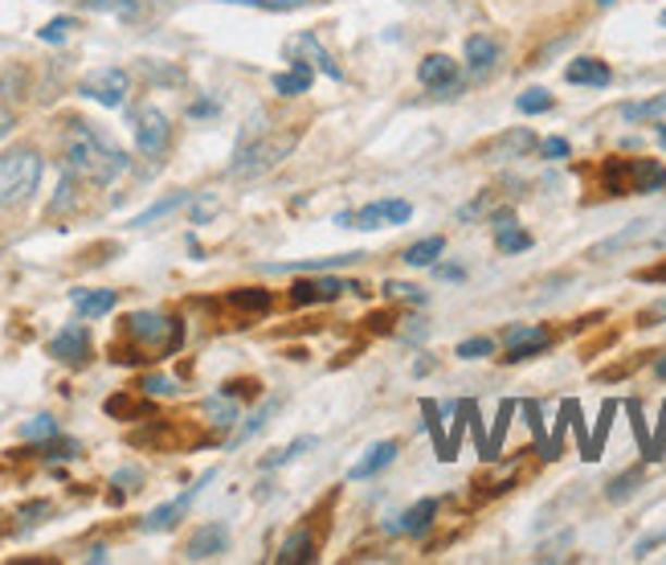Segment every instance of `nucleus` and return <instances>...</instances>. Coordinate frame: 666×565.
I'll return each instance as SVG.
<instances>
[{
    "label": "nucleus",
    "mask_w": 666,
    "mask_h": 565,
    "mask_svg": "<svg viewBox=\"0 0 666 565\" xmlns=\"http://www.w3.org/2000/svg\"><path fill=\"white\" fill-rule=\"evenodd\" d=\"M62 164L74 181L86 185H115L119 176L127 172V152L115 148L107 136H99L90 123H70L66 144H62Z\"/></svg>",
    "instance_id": "obj_1"
},
{
    "label": "nucleus",
    "mask_w": 666,
    "mask_h": 565,
    "mask_svg": "<svg viewBox=\"0 0 666 565\" xmlns=\"http://www.w3.org/2000/svg\"><path fill=\"white\" fill-rule=\"evenodd\" d=\"M262 123H267V115L258 111L254 123L237 139V156L230 164V176H237V181H254V176L270 172L274 164H283L286 156L295 152V144H299V132H267Z\"/></svg>",
    "instance_id": "obj_2"
},
{
    "label": "nucleus",
    "mask_w": 666,
    "mask_h": 565,
    "mask_svg": "<svg viewBox=\"0 0 666 565\" xmlns=\"http://www.w3.org/2000/svg\"><path fill=\"white\" fill-rule=\"evenodd\" d=\"M41 181V152L37 148H13L0 156V209L25 206Z\"/></svg>",
    "instance_id": "obj_3"
},
{
    "label": "nucleus",
    "mask_w": 666,
    "mask_h": 565,
    "mask_svg": "<svg viewBox=\"0 0 666 565\" xmlns=\"http://www.w3.org/2000/svg\"><path fill=\"white\" fill-rule=\"evenodd\" d=\"M605 185L621 197L626 193H658V188H666V169L658 160H609Z\"/></svg>",
    "instance_id": "obj_4"
},
{
    "label": "nucleus",
    "mask_w": 666,
    "mask_h": 565,
    "mask_svg": "<svg viewBox=\"0 0 666 565\" xmlns=\"http://www.w3.org/2000/svg\"><path fill=\"white\" fill-rule=\"evenodd\" d=\"M127 90H132V74L119 66L90 70L83 83H78V95H83V99H95L99 107H111V111L127 103Z\"/></svg>",
    "instance_id": "obj_5"
},
{
    "label": "nucleus",
    "mask_w": 666,
    "mask_h": 565,
    "mask_svg": "<svg viewBox=\"0 0 666 565\" xmlns=\"http://www.w3.org/2000/svg\"><path fill=\"white\" fill-rule=\"evenodd\" d=\"M135 144H139V152L144 156H164L168 144H172V123L160 107H139L135 111Z\"/></svg>",
    "instance_id": "obj_6"
},
{
    "label": "nucleus",
    "mask_w": 666,
    "mask_h": 565,
    "mask_svg": "<svg viewBox=\"0 0 666 565\" xmlns=\"http://www.w3.org/2000/svg\"><path fill=\"white\" fill-rule=\"evenodd\" d=\"M127 332H132L135 341L151 344V348H164V353H172L181 344V324L160 316V311H135L132 320H127Z\"/></svg>",
    "instance_id": "obj_7"
},
{
    "label": "nucleus",
    "mask_w": 666,
    "mask_h": 565,
    "mask_svg": "<svg viewBox=\"0 0 666 565\" xmlns=\"http://www.w3.org/2000/svg\"><path fill=\"white\" fill-rule=\"evenodd\" d=\"M283 53L291 58V62H303V66H311V70H319V74H328L332 83H340V78H344V70L335 66L332 53L319 46V37H316V34H295V37H286Z\"/></svg>",
    "instance_id": "obj_8"
},
{
    "label": "nucleus",
    "mask_w": 666,
    "mask_h": 565,
    "mask_svg": "<svg viewBox=\"0 0 666 565\" xmlns=\"http://www.w3.org/2000/svg\"><path fill=\"white\" fill-rule=\"evenodd\" d=\"M417 83L437 95H454L458 90V62L446 53H430L421 66H417Z\"/></svg>",
    "instance_id": "obj_9"
},
{
    "label": "nucleus",
    "mask_w": 666,
    "mask_h": 565,
    "mask_svg": "<svg viewBox=\"0 0 666 565\" xmlns=\"http://www.w3.org/2000/svg\"><path fill=\"white\" fill-rule=\"evenodd\" d=\"M230 549V529L225 525H200L193 537H188V545H184V557L188 562H213Z\"/></svg>",
    "instance_id": "obj_10"
},
{
    "label": "nucleus",
    "mask_w": 666,
    "mask_h": 565,
    "mask_svg": "<svg viewBox=\"0 0 666 565\" xmlns=\"http://www.w3.org/2000/svg\"><path fill=\"white\" fill-rule=\"evenodd\" d=\"M414 218V206L409 201H372L365 206L351 222L360 225V230H381V225H400Z\"/></svg>",
    "instance_id": "obj_11"
},
{
    "label": "nucleus",
    "mask_w": 666,
    "mask_h": 565,
    "mask_svg": "<svg viewBox=\"0 0 666 565\" xmlns=\"http://www.w3.org/2000/svg\"><path fill=\"white\" fill-rule=\"evenodd\" d=\"M209 476H213V471H209ZM209 476H205V480H209ZM205 480H200V483H205ZM200 483H197V488H188L184 496H176L172 504H160L156 513H148L144 520H139V529H144V532H164V529H172V525H176V520H181V516L188 513V504L197 500Z\"/></svg>",
    "instance_id": "obj_12"
},
{
    "label": "nucleus",
    "mask_w": 666,
    "mask_h": 565,
    "mask_svg": "<svg viewBox=\"0 0 666 565\" xmlns=\"http://www.w3.org/2000/svg\"><path fill=\"white\" fill-rule=\"evenodd\" d=\"M552 344V336L544 332V328H511L507 332V360H532L540 357L544 348Z\"/></svg>",
    "instance_id": "obj_13"
},
{
    "label": "nucleus",
    "mask_w": 666,
    "mask_h": 565,
    "mask_svg": "<svg viewBox=\"0 0 666 565\" xmlns=\"http://www.w3.org/2000/svg\"><path fill=\"white\" fill-rule=\"evenodd\" d=\"M50 357L66 360V365H83V360L90 357V336H86V328H78V324L62 328V332L50 341Z\"/></svg>",
    "instance_id": "obj_14"
},
{
    "label": "nucleus",
    "mask_w": 666,
    "mask_h": 565,
    "mask_svg": "<svg viewBox=\"0 0 666 565\" xmlns=\"http://www.w3.org/2000/svg\"><path fill=\"white\" fill-rule=\"evenodd\" d=\"M397 451H400V446L393 443V439H384V443H372L365 451V459L351 463V467H348V480H372L377 471H384L388 463L397 459Z\"/></svg>",
    "instance_id": "obj_15"
},
{
    "label": "nucleus",
    "mask_w": 666,
    "mask_h": 565,
    "mask_svg": "<svg viewBox=\"0 0 666 565\" xmlns=\"http://www.w3.org/2000/svg\"><path fill=\"white\" fill-rule=\"evenodd\" d=\"M654 234V222H633V225H626L621 234H614V238H605V242H597L593 250H589V258H609V255H617V250H630V246H642V242Z\"/></svg>",
    "instance_id": "obj_16"
},
{
    "label": "nucleus",
    "mask_w": 666,
    "mask_h": 565,
    "mask_svg": "<svg viewBox=\"0 0 666 565\" xmlns=\"http://www.w3.org/2000/svg\"><path fill=\"white\" fill-rule=\"evenodd\" d=\"M495 62H499V41L486 34H474L467 41V66L470 74H491L495 70Z\"/></svg>",
    "instance_id": "obj_17"
},
{
    "label": "nucleus",
    "mask_w": 666,
    "mask_h": 565,
    "mask_svg": "<svg viewBox=\"0 0 666 565\" xmlns=\"http://www.w3.org/2000/svg\"><path fill=\"white\" fill-rule=\"evenodd\" d=\"M495 242H499L503 255H519V250L532 246V238H528L523 230H516V213H511V209H499V213H495Z\"/></svg>",
    "instance_id": "obj_18"
},
{
    "label": "nucleus",
    "mask_w": 666,
    "mask_h": 565,
    "mask_svg": "<svg viewBox=\"0 0 666 565\" xmlns=\"http://www.w3.org/2000/svg\"><path fill=\"white\" fill-rule=\"evenodd\" d=\"M340 292H344L340 279H299L295 292H291V299H295V304H328V299H335Z\"/></svg>",
    "instance_id": "obj_19"
},
{
    "label": "nucleus",
    "mask_w": 666,
    "mask_h": 565,
    "mask_svg": "<svg viewBox=\"0 0 666 565\" xmlns=\"http://www.w3.org/2000/svg\"><path fill=\"white\" fill-rule=\"evenodd\" d=\"M565 78L572 86H609V66L605 62H597V58H577V62H568Z\"/></svg>",
    "instance_id": "obj_20"
},
{
    "label": "nucleus",
    "mask_w": 666,
    "mask_h": 565,
    "mask_svg": "<svg viewBox=\"0 0 666 565\" xmlns=\"http://www.w3.org/2000/svg\"><path fill=\"white\" fill-rule=\"evenodd\" d=\"M70 299H74V311H78L83 320H99V316H107V311L119 304L115 292H74Z\"/></svg>",
    "instance_id": "obj_21"
},
{
    "label": "nucleus",
    "mask_w": 666,
    "mask_h": 565,
    "mask_svg": "<svg viewBox=\"0 0 666 565\" xmlns=\"http://www.w3.org/2000/svg\"><path fill=\"white\" fill-rule=\"evenodd\" d=\"M532 144H535L532 132H523V127H516V132H507V136L495 139V144L486 148V156H491V160H507V156L516 160V156H523V152H528V148H532Z\"/></svg>",
    "instance_id": "obj_22"
},
{
    "label": "nucleus",
    "mask_w": 666,
    "mask_h": 565,
    "mask_svg": "<svg viewBox=\"0 0 666 565\" xmlns=\"http://www.w3.org/2000/svg\"><path fill=\"white\" fill-rule=\"evenodd\" d=\"M311 78H316V70L303 66V62H291L286 74H274V90H279V95H307V90H311Z\"/></svg>",
    "instance_id": "obj_23"
},
{
    "label": "nucleus",
    "mask_w": 666,
    "mask_h": 565,
    "mask_svg": "<svg viewBox=\"0 0 666 565\" xmlns=\"http://www.w3.org/2000/svg\"><path fill=\"white\" fill-rule=\"evenodd\" d=\"M316 557V545H311V532H291L279 549V565H299V562H311Z\"/></svg>",
    "instance_id": "obj_24"
},
{
    "label": "nucleus",
    "mask_w": 666,
    "mask_h": 565,
    "mask_svg": "<svg viewBox=\"0 0 666 565\" xmlns=\"http://www.w3.org/2000/svg\"><path fill=\"white\" fill-rule=\"evenodd\" d=\"M433 516H437V500H417L414 508H409V513H405V525H400V529L405 532H414V537H421V532L430 529L433 525Z\"/></svg>",
    "instance_id": "obj_25"
},
{
    "label": "nucleus",
    "mask_w": 666,
    "mask_h": 565,
    "mask_svg": "<svg viewBox=\"0 0 666 565\" xmlns=\"http://www.w3.org/2000/svg\"><path fill=\"white\" fill-rule=\"evenodd\" d=\"M658 115H666V90H663V95H654V99H646V103H626V107H621V120H626V123L658 120Z\"/></svg>",
    "instance_id": "obj_26"
},
{
    "label": "nucleus",
    "mask_w": 666,
    "mask_h": 565,
    "mask_svg": "<svg viewBox=\"0 0 666 565\" xmlns=\"http://www.w3.org/2000/svg\"><path fill=\"white\" fill-rule=\"evenodd\" d=\"M274 410H279V397H270L262 410L250 414V422H246V427H242V430L234 434V439H230V446H242V443H250L254 434H262V427H267L270 418H274Z\"/></svg>",
    "instance_id": "obj_27"
},
{
    "label": "nucleus",
    "mask_w": 666,
    "mask_h": 565,
    "mask_svg": "<svg viewBox=\"0 0 666 565\" xmlns=\"http://www.w3.org/2000/svg\"><path fill=\"white\" fill-rule=\"evenodd\" d=\"M442 250H446V238H421L405 250V262L409 267H433V258L442 255Z\"/></svg>",
    "instance_id": "obj_28"
},
{
    "label": "nucleus",
    "mask_w": 666,
    "mask_h": 565,
    "mask_svg": "<svg viewBox=\"0 0 666 565\" xmlns=\"http://www.w3.org/2000/svg\"><path fill=\"white\" fill-rule=\"evenodd\" d=\"M205 414L213 418V427H234L237 422V406H234V394H221V397H209L205 402Z\"/></svg>",
    "instance_id": "obj_29"
},
{
    "label": "nucleus",
    "mask_w": 666,
    "mask_h": 565,
    "mask_svg": "<svg viewBox=\"0 0 666 565\" xmlns=\"http://www.w3.org/2000/svg\"><path fill=\"white\" fill-rule=\"evenodd\" d=\"M21 439H25V443L58 439V422H53L50 414H37V418H29V422H21Z\"/></svg>",
    "instance_id": "obj_30"
},
{
    "label": "nucleus",
    "mask_w": 666,
    "mask_h": 565,
    "mask_svg": "<svg viewBox=\"0 0 666 565\" xmlns=\"http://www.w3.org/2000/svg\"><path fill=\"white\" fill-rule=\"evenodd\" d=\"M184 201H188V193H172V197H164V201H156L151 209H144L139 218H135L132 225H151V222H160V218H168L172 209H181Z\"/></svg>",
    "instance_id": "obj_31"
},
{
    "label": "nucleus",
    "mask_w": 666,
    "mask_h": 565,
    "mask_svg": "<svg viewBox=\"0 0 666 565\" xmlns=\"http://www.w3.org/2000/svg\"><path fill=\"white\" fill-rule=\"evenodd\" d=\"M516 107L523 111V115H544V111H552V95L544 90V86H532V90L519 95Z\"/></svg>",
    "instance_id": "obj_32"
},
{
    "label": "nucleus",
    "mask_w": 666,
    "mask_h": 565,
    "mask_svg": "<svg viewBox=\"0 0 666 565\" xmlns=\"http://www.w3.org/2000/svg\"><path fill=\"white\" fill-rule=\"evenodd\" d=\"M642 483V467H633V471H626V476H617L609 488H605V496L614 500V504H621V500H630L633 496V488Z\"/></svg>",
    "instance_id": "obj_33"
},
{
    "label": "nucleus",
    "mask_w": 666,
    "mask_h": 565,
    "mask_svg": "<svg viewBox=\"0 0 666 565\" xmlns=\"http://www.w3.org/2000/svg\"><path fill=\"white\" fill-rule=\"evenodd\" d=\"M86 9L90 13H115V17H135L139 13L135 0H86Z\"/></svg>",
    "instance_id": "obj_34"
},
{
    "label": "nucleus",
    "mask_w": 666,
    "mask_h": 565,
    "mask_svg": "<svg viewBox=\"0 0 666 565\" xmlns=\"http://www.w3.org/2000/svg\"><path fill=\"white\" fill-rule=\"evenodd\" d=\"M311 446H316V439H311V434H303V439H295V443L286 446V451H279V455H270L267 463H262V467H283V463H295L303 455V451H311Z\"/></svg>",
    "instance_id": "obj_35"
},
{
    "label": "nucleus",
    "mask_w": 666,
    "mask_h": 565,
    "mask_svg": "<svg viewBox=\"0 0 666 565\" xmlns=\"http://www.w3.org/2000/svg\"><path fill=\"white\" fill-rule=\"evenodd\" d=\"M495 353V341L491 336H470V341L458 344V357L462 360H479V357H491Z\"/></svg>",
    "instance_id": "obj_36"
},
{
    "label": "nucleus",
    "mask_w": 666,
    "mask_h": 565,
    "mask_svg": "<svg viewBox=\"0 0 666 565\" xmlns=\"http://www.w3.org/2000/svg\"><path fill=\"white\" fill-rule=\"evenodd\" d=\"M230 304H234V308H242V311H267L270 295L254 287V292H234V295H230Z\"/></svg>",
    "instance_id": "obj_37"
},
{
    "label": "nucleus",
    "mask_w": 666,
    "mask_h": 565,
    "mask_svg": "<svg viewBox=\"0 0 666 565\" xmlns=\"http://www.w3.org/2000/svg\"><path fill=\"white\" fill-rule=\"evenodd\" d=\"M230 4H246V9H267V13H291V9H303L307 0H230Z\"/></svg>",
    "instance_id": "obj_38"
},
{
    "label": "nucleus",
    "mask_w": 666,
    "mask_h": 565,
    "mask_svg": "<svg viewBox=\"0 0 666 565\" xmlns=\"http://www.w3.org/2000/svg\"><path fill=\"white\" fill-rule=\"evenodd\" d=\"M74 29V17H53L46 29H41V41H50V46H58V41H66V34Z\"/></svg>",
    "instance_id": "obj_39"
},
{
    "label": "nucleus",
    "mask_w": 666,
    "mask_h": 565,
    "mask_svg": "<svg viewBox=\"0 0 666 565\" xmlns=\"http://www.w3.org/2000/svg\"><path fill=\"white\" fill-rule=\"evenodd\" d=\"M511 410H516L511 402H503V406H499V422H495V434H491V443H486V459H491V455H499L503 430H507V418H511Z\"/></svg>",
    "instance_id": "obj_40"
},
{
    "label": "nucleus",
    "mask_w": 666,
    "mask_h": 565,
    "mask_svg": "<svg viewBox=\"0 0 666 565\" xmlns=\"http://www.w3.org/2000/svg\"><path fill=\"white\" fill-rule=\"evenodd\" d=\"M540 152L548 156V160H565V156H568V139H556V136L544 139V144H540Z\"/></svg>",
    "instance_id": "obj_41"
},
{
    "label": "nucleus",
    "mask_w": 666,
    "mask_h": 565,
    "mask_svg": "<svg viewBox=\"0 0 666 565\" xmlns=\"http://www.w3.org/2000/svg\"><path fill=\"white\" fill-rule=\"evenodd\" d=\"M144 390H148V394H160V397H164V394H172L176 385H172L168 377H160V373H156V377H144Z\"/></svg>",
    "instance_id": "obj_42"
},
{
    "label": "nucleus",
    "mask_w": 666,
    "mask_h": 565,
    "mask_svg": "<svg viewBox=\"0 0 666 565\" xmlns=\"http://www.w3.org/2000/svg\"><path fill=\"white\" fill-rule=\"evenodd\" d=\"M213 213H217V201H213V197H200L197 209H193V225H200L205 218H213Z\"/></svg>",
    "instance_id": "obj_43"
},
{
    "label": "nucleus",
    "mask_w": 666,
    "mask_h": 565,
    "mask_svg": "<svg viewBox=\"0 0 666 565\" xmlns=\"http://www.w3.org/2000/svg\"><path fill=\"white\" fill-rule=\"evenodd\" d=\"M663 537H666V529H658V532H650V537H642V541L633 545V557H646V549H654L658 541H663Z\"/></svg>",
    "instance_id": "obj_44"
},
{
    "label": "nucleus",
    "mask_w": 666,
    "mask_h": 565,
    "mask_svg": "<svg viewBox=\"0 0 666 565\" xmlns=\"http://www.w3.org/2000/svg\"><path fill=\"white\" fill-rule=\"evenodd\" d=\"M384 292L393 295V299H417V287H405V283H388Z\"/></svg>",
    "instance_id": "obj_45"
},
{
    "label": "nucleus",
    "mask_w": 666,
    "mask_h": 565,
    "mask_svg": "<svg viewBox=\"0 0 666 565\" xmlns=\"http://www.w3.org/2000/svg\"><path fill=\"white\" fill-rule=\"evenodd\" d=\"M642 320H646V324H658V320H666V299H658L654 308L642 311Z\"/></svg>",
    "instance_id": "obj_46"
},
{
    "label": "nucleus",
    "mask_w": 666,
    "mask_h": 565,
    "mask_svg": "<svg viewBox=\"0 0 666 565\" xmlns=\"http://www.w3.org/2000/svg\"><path fill=\"white\" fill-rule=\"evenodd\" d=\"M646 246H658V250H666V225H658L654 234L646 238Z\"/></svg>",
    "instance_id": "obj_47"
},
{
    "label": "nucleus",
    "mask_w": 666,
    "mask_h": 565,
    "mask_svg": "<svg viewBox=\"0 0 666 565\" xmlns=\"http://www.w3.org/2000/svg\"><path fill=\"white\" fill-rule=\"evenodd\" d=\"M9 132H13V115H9V111H4V107H0V139L9 136Z\"/></svg>",
    "instance_id": "obj_48"
},
{
    "label": "nucleus",
    "mask_w": 666,
    "mask_h": 565,
    "mask_svg": "<svg viewBox=\"0 0 666 565\" xmlns=\"http://www.w3.org/2000/svg\"><path fill=\"white\" fill-rule=\"evenodd\" d=\"M86 562H107V549L95 545V549H90V553H86Z\"/></svg>",
    "instance_id": "obj_49"
},
{
    "label": "nucleus",
    "mask_w": 666,
    "mask_h": 565,
    "mask_svg": "<svg viewBox=\"0 0 666 565\" xmlns=\"http://www.w3.org/2000/svg\"><path fill=\"white\" fill-rule=\"evenodd\" d=\"M213 111H217L213 103H197V107H193V115H213Z\"/></svg>",
    "instance_id": "obj_50"
},
{
    "label": "nucleus",
    "mask_w": 666,
    "mask_h": 565,
    "mask_svg": "<svg viewBox=\"0 0 666 565\" xmlns=\"http://www.w3.org/2000/svg\"><path fill=\"white\" fill-rule=\"evenodd\" d=\"M654 373H658V377H666V357L658 360V365H654Z\"/></svg>",
    "instance_id": "obj_51"
},
{
    "label": "nucleus",
    "mask_w": 666,
    "mask_h": 565,
    "mask_svg": "<svg viewBox=\"0 0 666 565\" xmlns=\"http://www.w3.org/2000/svg\"><path fill=\"white\" fill-rule=\"evenodd\" d=\"M658 144L666 148V123H658Z\"/></svg>",
    "instance_id": "obj_52"
},
{
    "label": "nucleus",
    "mask_w": 666,
    "mask_h": 565,
    "mask_svg": "<svg viewBox=\"0 0 666 565\" xmlns=\"http://www.w3.org/2000/svg\"><path fill=\"white\" fill-rule=\"evenodd\" d=\"M597 4H601V9H609V4H614V0H597Z\"/></svg>",
    "instance_id": "obj_53"
},
{
    "label": "nucleus",
    "mask_w": 666,
    "mask_h": 565,
    "mask_svg": "<svg viewBox=\"0 0 666 565\" xmlns=\"http://www.w3.org/2000/svg\"><path fill=\"white\" fill-rule=\"evenodd\" d=\"M663 29H666V13H663Z\"/></svg>",
    "instance_id": "obj_54"
}]
</instances>
